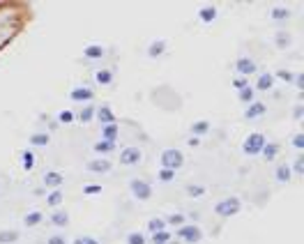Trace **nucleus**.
Returning <instances> with one entry per match:
<instances>
[{"label": "nucleus", "instance_id": "nucleus-22", "mask_svg": "<svg viewBox=\"0 0 304 244\" xmlns=\"http://www.w3.org/2000/svg\"><path fill=\"white\" fill-rule=\"evenodd\" d=\"M70 212H67V209H53L51 214H49V224H51L53 228H67L70 226Z\"/></svg>", "mask_w": 304, "mask_h": 244}, {"label": "nucleus", "instance_id": "nucleus-40", "mask_svg": "<svg viewBox=\"0 0 304 244\" xmlns=\"http://www.w3.org/2000/svg\"><path fill=\"white\" fill-rule=\"evenodd\" d=\"M164 219H166V226H171V228H180L187 224V217H184L182 212H173V214H168Z\"/></svg>", "mask_w": 304, "mask_h": 244}, {"label": "nucleus", "instance_id": "nucleus-30", "mask_svg": "<svg viewBox=\"0 0 304 244\" xmlns=\"http://www.w3.org/2000/svg\"><path fill=\"white\" fill-rule=\"evenodd\" d=\"M279 152H281V145L274 143V140H268V143H265V148L261 150V157L269 164V161H274V159L279 157Z\"/></svg>", "mask_w": 304, "mask_h": 244}, {"label": "nucleus", "instance_id": "nucleus-51", "mask_svg": "<svg viewBox=\"0 0 304 244\" xmlns=\"http://www.w3.org/2000/svg\"><path fill=\"white\" fill-rule=\"evenodd\" d=\"M200 143H203V139H196V136H189V139H187V145H189V148H200Z\"/></svg>", "mask_w": 304, "mask_h": 244}, {"label": "nucleus", "instance_id": "nucleus-26", "mask_svg": "<svg viewBox=\"0 0 304 244\" xmlns=\"http://www.w3.org/2000/svg\"><path fill=\"white\" fill-rule=\"evenodd\" d=\"M274 180H277V184H288L293 180V173H290V164H288V161L277 164V168H274Z\"/></svg>", "mask_w": 304, "mask_h": 244}, {"label": "nucleus", "instance_id": "nucleus-18", "mask_svg": "<svg viewBox=\"0 0 304 244\" xmlns=\"http://www.w3.org/2000/svg\"><path fill=\"white\" fill-rule=\"evenodd\" d=\"M18 164H21V168H23L26 173L35 171V166H37V155H35V150H30V148H23V150H21V152H18Z\"/></svg>", "mask_w": 304, "mask_h": 244}, {"label": "nucleus", "instance_id": "nucleus-3", "mask_svg": "<svg viewBox=\"0 0 304 244\" xmlns=\"http://www.w3.org/2000/svg\"><path fill=\"white\" fill-rule=\"evenodd\" d=\"M184 152L180 148H164L159 155V168H168V171H180L184 166Z\"/></svg>", "mask_w": 304, "mask_h": 244}, {"label": "nucleus", "instance_id": "nucleus-32", "mask_svg": "<svg viewBox=\"0 0 304 244\" xmlns=\"http://www.w3.org/2000/svg\"><path fill=\"white\" fill-rule=\"evenodd\" d=\"M118 136H120V122H113V124H104L102 127V136L99 139L104 140H118Z\"/></svg>", "mask_w": 304, "mask_h": 244}, {"label": "nucleus", "instance_id": "nucleus-10", "mask_svg": "<svg viewBox=\"0 0 304 244\" xmlns=\"http://www.w3.org/2000/svg\"><path fill=\"white\" fill-rule=\"evenodd\" d=\"M83 168H86L88 173L104 175V173H108V171L113 168V161H111L108 157H92V159H88Z\"/></svg>", "mask_w": 304, "mask_h": 244}, {"label": "nucleus", "instance_id": "nucleus-38", "mask_svg": "<svg viewBox=\"0 0 304 244\" xmlns=\"http://www.w3.org/2000/svg\"><path fill=\"white\" fill-rule=\"evenodd\" d=\"M290 173H293V177H302L304 175V155L302 152H297L295 155L293 164H290Z\"/></svg>", "mask_w": 304, "mask_h": 244}, {"label": "nucleus", "instance_id": "nucleus-37", "mask_svg": "<svg viewBox=\"0 0 304 244\" xmlns=\"http://www.w3.org/2000/svg\"><path fill=\"white\" fill-rule=\"evenodd\" d=\"M237 99H240V104L249 106L251 102H256V90H253V86H247L244 90H240L237 92Z\"/></svg>", "mask_w": 304, "mask_h": 244}, {"label": "nucleus", "instance_id": "nucleus-45", "mask_svg": "<svg viewBox=\"0 0 304 244\" xmlns=\"http://www.w3.org/2000/svg\"><path fill=\"white\" fill-rule=\"evenodd\" d=\"M290 145H293L297 152H302V150H304V134H302V131L293 134V139H290Z\"/></svg>", "mask_w": 304, "mask_h": 244}, {"label": "nucleus", "instance_id": "nucleus-17", "mask_svg": "<svg viewBox=\"0 0 304 244\" xmlns=\"http://www.w3.org/2000/svg\"><path fill=\"white\" fill-rule=\"evenodd\" d=\"M95 120L104 127V124H113V122H118V118H115L113 108H111L108 104H99L97 106V111H95Z\"/></svg>", "mask_w": 304, "mask_h": 244}, {"label": "nucleus", "instance_id": "nucleus-41", "mask_svg": "<svg viewBox=\"0 0 304 244\" xmlns=\"http://www.w3.org/2000/svg\"><path fill=\"white\" fill-rule=\"evenodd\" d=\"M145 228H148V233L152 235V233H159V230H166L168 226H166V219H164V217H152V219L148 221V226H145Z\"/></svg>", "mask_w": 304, "mask_h": 244}, {"label": "nucleus", "instance_id": "nucleus-20", "mask_svg": "<svg viewBox=\"0 0 304 244\" xmlns=\"http://www.w3.org/2000/svg\"><path fill=\"white\" fill-rule=\"evenodd\" d=\"M269 21H274V23H286L293 18V9L286 7V5H277V7L269 9Z\"/></svg>", "mask_w": 304, "mask_h": 244}, {"label": "nucleus", "instance_id": "nucleus-16", "mask_svg": "<svg viewBox=\"0 0 304 244\" xmlns=\"http://www.w3.org/2000/svg\"><path fill=\"white\" fill-rule=\"evenodd\" d=\"M274 86H277V81L272 76V71H261L256 83H253V90L256 92H269V90H274Z\"/></svg>", "mask_w": 304, "mask_h": 244}, {"label": "nucleus", "instance_id": "nucleus-1", "mask_svg": "<svg viewBox=\"0 0 304 244\" xmlns=\"http://www.w3.org/2000/svg\"><path fill=\"white\" fill-rule=\"evenodd\" d=\"M150 97H152V102H155L159 108H164V111H178V108L182 106V97L168 86H161V87H157V90H152Z\"/></svg>", "mask_w": 304, "mask_h": 244}, {"label": "nucleus", "instance_id": "nucleus-34", "mask_svg": "<svg viewBox=\"0 0 304 244\" xmlns=\"http://www.w3.org/2000/svg\"><path fill=\"white\" fill-rule=\"evenodd\" d=\"M173 240V230L166 228V230H159V233H152L150 235V244H168Z\"/></svg>", "mask_w": 304, "mask_h": 244}, {"label": "nucleus", "instance_id": "nucleus-27", "mask_svg": "<svg viewBox=\"0 0 304 244\" xmlns=\"http://www.w3.org/2000/svg\"><path fill=\"white\" fill-rule=\"evenodd\" d=\"M39 224H44V212L42 209H30L23 214V226L26 228H37Z\"/></svg>", "mask_w": 304, "mask_h": 244}, {"label": "nucleus", "instance_id": "nucleus-29", "mask_svg": "<svg viewBox=\"0 0 304 244\" xmlns=\"http://www.w3.org/2000/svg\"><path fill=\"white\" fill-rule=\"evenodd\" d=\"M44 201H46V205H49V208L58 209L62 203H65V192H62V189H53V192H46Z\"/></svg>", "mask_w": 304, "mask_h": 244}, {"label": "nucleus", "instance_id": "nucleus-53", "mask_svg": "<svg viewBox=\"0 0 304 244\" xmlns=\"http://www.w3.org/2000/svg\"><path fill=\"white\" fill-rule=\"evenodd\" d=\"M168 244H182V242H180V240H175V237H173V240H171Z\"/></svg>", "mask_w": 304, "mask_h": 244}, {"label": "nucleus", "instance_id": "nucleus-49", "mask_svg": "<svg viewBox=\"0 0 304 244\" xmlns=\"http://www.w3.org/2000/svg\"><path fill=\"white\" fill-rule=\"evenodd\" d=\"M290 86L302 92V90H304V74H302V71H295V76H293V83H290Z\"/></svg>", "mask_w": 304, "mask_h": 244}, {"label": "nucleus", "instance_id": "nucleus-35", "mask_svg": "<svg viewBox=\"0 0 304 244\" xmlns=\"http://www.w3.org/2000/svg\"><path fill=\"white\" fill-rule=\"evenodd\" d=\"M125 244H148V233H141V230H129L125 235Z\"/></svg>", "mask_w": 304, "mask_h": 244}, {"label": "nucleus", "instance_id": "nucleus-50", "mask_svg": "<svg viewBox=\"0 0 304 244\" xmlns=\"http://www.w3.org/2000/svg\"><path fill=\"white\" fill-rule=\"evenodd\" d=\"M302 118H304V104H295L293 106V120L302 122Z\"/></svg>", "mask_w": 304, "mask_h": 244}, {"label": "nucleus", "instance_id": "nucleus-21", "mask_svg": "<svg viewBox=\"0 0 304 244\" xmlns=\"http://www.w3.org/2000/svg\"><path fill=\"white\" fill-rule=\"evenodd\" d=\"M196 18H198L200 23H205V26L215 23V21L219 18V9H217V5H205V7H200L198 12H196Z\"/></svg>", "mask_w": 304, "mask_h": 244}, {"label": "nucleus", "instance_id": "nucleus-52", "mask_svg": "<svg viewBox=\"0 0 304 244\" xmlns=\"http://www.w3.org/2000/svg\"><path fill=\"white\" fill-rule=\"evenodd\" d=\"M35 196H46V189H44V187H37V189H35Z\"/></svg>", "mask_w": 304, "mask_h": 244}, {"label": "nucleus", "instance_id": "nucleus-19", "mask_svg": "<svg viewBox=\"0 0 304 244\" xmlns=\"http://www.w3.org/2000/svg\"><path fill=\"white\" fill-rule=\"evenodd\" d=\"M115 150H118V143H113V140L99 139V140L92 143V152H95V157H108V155H113Z\"/></svg>", "mask_w": 304, "mask_h": 244}, {"label": "nucleus", "instance_id": "nucleus-7", "mask_svg": "<svg viewBox=\"0 0 304 244\" xmlns=\"http://www.w3.org/2000/svg\"><path fill=\"white\" fill-rule=\"evenodd\" d=\"M95 87L92 86H86V83H78V86H74L70 90V99L74 102V104H81V106H86L90 104V102H95Z\"/></svg>", "mask_w": 304, "mask_h": 244}, {"label": "nucleus", "instance_id": "nucleus-6", "mask_svg": "<svg viewBox=\"0 0 304 244\" xmlns=\"http://www.w3.org/2000/svg\"><path fill=\"white\" fill-rule=\"evenodd\" d=\"M173 237L184 244H198L200 240H203V228H200L198 224H184V226L175 228Z\"/></svg>", "mask_w": 304, "mask_h": 244}, {"label": "nucleus", "instance_id": "nucleus-4", "mask_svg": "<svg viewBox=\"0 0 304 244\" xmlns=\"http://www.w3.org/2000/svg\"><path fill=\"white\" fill-rule=\"evenodd\" d=\"M240 209H242V198L240 196H224L215 205V214L219 219H231L235 214H240Z\"/></svg>", "mask_w": 304, "mask_h": 244}, {"label": "nucleus", "instance_id": "nucleus-43", "mask_svg": "<svg viewBox=\"0 0 304 244\" xmlns=\"http://www.w3.org/2000/svg\"><path fill=\"white\" fill-rule=\"evenodd\" d=\"M247 86H251V83H249V79H244V76H233V79H231V87H233L235 92L244 90Z\"/></svg>", "mask_w": 304, "mask_h": 244}, {"label": "nucleus", "instance_id": "nucleus-25", "mask_svg": "<svg viewBox=\"0 0 304 244\" xmlns=\"http://www.w3.org/2000/svg\"><path fill=\"white\" fill-rule=\"evenodd\" d=\"M274 46H277L279 51H286L293 46V35H290V30H274Z\"/></svg>", "mask_w": 304, "mask_h": 244}, {"label": "nucleus", "instance_id": "nucleus-8", "mask_svg": "<svg viewBox=\"0 0 304 244\" xmlns=\"http://www.w3.org/2000/svg\"><path fill=\"white\" fill-rule=\"evenodd\" d=\"M118 161H120V166H127V168H131V166H139L141 161H143V150H141L139 145H127V148L120 150Z\"/></svg>", "mask_w": 304, "mask_h": 244}, {"label": "nucleus", "instance_id": "nucleus-31", "mask_svg": "<svg viewBox=\"0 0 304 244\" xmlns=\"http://www.w3.org/2000/svg\"><path fill=\"white\" fill-rule=\"evenodd\" d=\"M95 111H97V106H95V104L81 106V111H78L76 120L81 122V124H90V122H95Z\"/></svg>", "mask_w": 304, "mask_h": 244}, {"label": "nucleus", "instance_id": "nucleus-44", "mask_svg": "<svg viewBox=\"0 0 304 244\" xmlns=\"http://www.w3.org/2000/svg\"><path fill=\"white\" fill-rule=\"evenodd\" d=\"M46 244H70V240H67L65 233H51L46 237Z\"/></svg>", "mask_w": 304, "mask_h": 244}, {"label": "nucleus", "instance_id": "nucleus-42", "mask_svg": "<svg viewBox=\"0 0 304 244\" xmlns=\"http://www.w3.org/2000/svg\"><path fill=\"white\" fill-rule=\"evenodd\" d=\"M157 182H161V184H171L175 180V171H168V168H159L157 171Z\"/></svg>", "mask_w": 304, "mask_h": 244}, {"label": "nucleus", "instance_id": "nucleus-48", "mask_svg": "<svg viewBox=\"0 0 304 244\" xmlns=\"http://www.w3.org/2000/svg\"><path fill=\"white\" fill-rule=\"evenodd\" d=\"M102 193V184H86L83 187V196H97Z\"/></svg>", "mask_w": 304, "mask_h": 244}, {"label": "nucleus", "instance_id": "nucleus-11", "mask_svg": "<svg viewBox=\"0 0 304 244\" xmlns=\"http://www.w3.org/2000/svg\"><path fill=\"white\" fill-rule=\"evenodd\" d=\"M92 81H95V86H102V87H111L115 81V70L111 65H106V67H97L92 71Z\"/></svg>", "mask_w": 304, "mask_h": 244}, {"label": "nucleus", "instance_id": "nucleus-5", "mask_svg": "<svg viewBox=\"0 0 304 244\" xmlns=\"http://www.w3.org/2000/svg\"><path fill=\"white\" fill-rule=\"evenodd\" d=\"M265 143H268V136H265L263 131H251V134L242 140V152L247 157H258L261 150L265 148Z\"/></svg>", "mask_w": 304, "mask_h": 244}, {"label": "nucleus", "instance_id": "nucleus-15", "mask_svg": "<svg viewBox=\"0 0 304 244\" xmlns=\"http://www.w3.org/2000/svg\"><path fill=\"white\" fill-rule=\"evenodd\" d=\"M166 51H168V42L166 39H152L148 44V49H145V55L150 60H157V58H164Z\"/></svg>", "mask_w": 304, "mask_h": 244}, {"label": "nucleus", "instance_id": "nucleus-36", "mask_svg": "<svg viewBox=\"0 0 304 244\" xmlns=\"http://www.w3.org/2000/svg\"><path fill=\"white\" fill-rule=\"evenodd\" d=\"M74 120H76V113H74V111H72V108H62L60 113L55 115V122H58V124H65V127H67V124H74Z\"/></svg>", "mask_w": 304, "mask_h": 244}, {"label": "nucleus", "instance_id": "nucleus-54", "mask_svg": "<svg viewBox=\"0 0 304 244\" xmlns=\"http://www.w3.org/2000/svg\"><path fill=\"white\" fill-rule=\"evenodd\" d=\"M0 189H2V182H0Z\"/></svg>", "mask_w": 304, "mask_h": 244}, {"label": "nucleus", "instance_id": "nucleus-24", "mask_svg": "<svg viewBox=\"0 0 304 244\" xmlns=\"http://www.w3.org/2000/svg\"><path fill=\"white\" fill-rule=\"evenodd\" d=\"M212 131V122L210 120H196L189 124V136H196V139H203Z\"/></svg>", "mask_w": 304, "mask_h": 244}, {"label": "nucleus", "instance_id": "nucleus-13", "mask_svg": "<svg viewBox=\"0 0 304 244\" xmlns=\"http://www.w3.org/2000/svg\"><path fill=\"white\" fill-rule=\"evenodd\" d=\"M65 184V173L62 171H46L42 175V187L46 192H53V189H62Z\"/></svg>", "mask_w": 304, "mask_h": 244}, {"label": "nucleus", "instance_id": "nucleus-46", "mask_svg": "<svg viewBox=\"0 0 304 244\" xmlns=\"http://www.w3.org/2000/svg\"><path fill=\"white\" fill-rule=\"evenodd\" d=\"M72 244H102L95 235H78L72 240Z\"/></svg>", "mask_w": 304, "mask_h": 244}, {"label": "nucleus", "instance_id": "nucleus-23", "mask_svg": "<svg viewBox=\"0 0 304 244\" xmlns=\"http://www.w3.org/2000/svg\"><path fill=\"white\" fill-rule=\"evenodd\" d=\"M28 145L33 148H49L51 145V134H46L44 129H37L28 136Z\"/></svg>", "mask_w": 304, "mask_h": 244}, {"label": "nucleus", "instance_id": "nucleus-33", "mask_svg": "<svg viewBox=\"0 0 304 244\" xmlns=\"http://www.w3.org/2000/svg\"><path fill=\"white\" fill-rule=\"evenodd\" d=\"M21 240V233H18L17 228H5V230H0V244H14Z\"/></svg>", "mask_w": 304, "mask_h": 244}, {"label": "nucleus", "instance_id": "nucleus-9", "mask_svg": "<svg viewBox=\"0 0 304 244\" xmlns=\"http://www.w3.org/2000/svg\"><path fill=\"white\" fill-rule=\"evenodd\" d=\"M235 76H244V79H249L253 74H258V65L253 60L251 55H237V60H235Z\"/></svg>", "mask_w": 304, "mask_h": 244}, {"label": "nucleus", "instance_id": "nucleus-2", "mask_svg": "<svg viewBox=\"0 0 304 244\" xmlns=\"http://www.w3.org/2000/svg\"><path fill=\"white\" fill-rule=\"evenodd\" d=\"M127 187H129V196L134 198V201L145 203V201H150V198L155 196V187H152V182L145 180V177H131Z\"/></svg>", "mask_w": 304, "mask_h": 244}, {"label": "nucleus", "instance_id": "nucleus-28", "mask_svg": "<svg viewBox=\"0 0 304 244\" xmlns=\"http://www.w3.org/2000/svg\"><path fill=\"white\" fill-rule=\"evenodd\" d=\"M184 193H187L189 198H203V196L208 193V187L203 182H187L184 184Z\"/></svg>", "mask_w": 304, "mask_h": 244}, {"label": "nucleus", "instance_id": "nucleus-14", "mask_svg": "<svg viewBox=\"0 0 304 244\" xmlns=\"http://www.w3.org/2000/svg\"><path fill=\"white\" fill-rule=\"evenodd\" d=\"M268 113V104L265 102H261V99H256V102H251L249 106H244V120H258V118H263V115Z\"/></svg>", "mask_w": 304, "mask_h": 244}, {"label": "nucleus", "instance_id": "nucleus-12", "mask_svg": "<svg viewBox=\"0 0 304 244\" xmlns=\"http://www.w3.org/2000/svg\"><path fill=\"white\" fill-rule=\"evenodd\" d=\"M108 55V46L104 44H88L83 49V60L86 62H102Z\"/></svg>", "mask_w": 304, "mask_h": 244}, {"label": "nucleus", "instance_id": "nucleus-47", "mask_svg": "<svg viewBox=\"0 0 304 244\" xmlns=\"http://www.w3.org/2000/svg\"><path fill=\"white\" fill-rule=\"evenodd\" d=\"M42 120L46 122V129H44V131H46V134H51V131H58V129H60V124L55 122V118H49V115L44 118V115H42Z\"/></svg>", "mask_w": 304, "mask_h": 244}, {"label": "nucleus", "instance_id": "nucleus-39", "mask_svg": "<svg viewBox=\"0 0 304 244\" xmlns=\"http://www.w3.org/2000/svg\"><path fill=\"white\" fill-rule=\"evenodd\" d=\"M272 76H274V81L279 79V81H284V83L290 86V83H293V76H295V71H290L288 67H279V70L272 71Z\"/></svg>", "mask_w": 304, "mask_h": 244}]
</instances>
